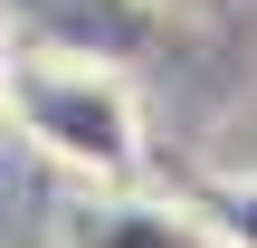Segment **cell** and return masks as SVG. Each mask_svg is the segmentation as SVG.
I'll use <instances>...</instances> for the list:
<instances>
[{
    "label": "cell",
    "mask_w": 257,
    "mask_h": 248,
    "mask_svg": "<svg viewBox=\"0 0 257 248\" xmlns=\"http://www.w3.org/2000/svg\"><path fill=\"white\" fill-rule=\"evenodd\" d=\"M181 201L210 220V239H219V248H257V172H229V182H191Z\"/></svg>",
    "instance_id": "cell-4"
},
{
    "label": "cell",
    "mask_w": 257,
    "mask_h": 248,
    "mask_svg": "<svg viewBox=\"0 0 257 248\" xmlns=\"http://www.w3.org/2000/svg\"><path fill=\"white\" fill-rule=\"evenodd\" d=\"M0 86H10V48H0Z\"/></svg>",
    "instance_id": "cell-5"
},
{
    "label": "cell",
    "mask_w": 257,
    "mask_h": 248,
    "mask_svg": "<svg viewBox=\"0 0 257 248\" xmlns=\"http://www.w3.org/2000/svg\"><path fill=\"white\" fill-rule=\"evenodd\" d=\"M0 48H67V57H105V67H153V57H191L200 29L162 0H10Z\"/></svg>",
    "instance_id": "cell-2"
},
{
    "label": "cell",
    "mask_w": 257,
    "mask_h": 248,
    "mask_svg": "<svg viewBox=\"0 0 257 248\" xmlns=\"http://www.w3.org/2000/svg\"><path fill=\"white\" fill-rule=\"evenodd\" d=\"M67 248H219L210 220L172 191H134V182H105L67 210Z\"/></svg>",
    "instance_id": "cell-3"
},
{
    "label": "cell",
    "mask_w": 257,
    "mask_h": 248,
    "mask_svg": "<svg viewBox=\"0 0 257 248\" xmlns=\"http://www.w3.org/2000/svg\"><path fill=\"white\" fill-rule=\"evenodd\" d=\"M0 124H19V134H29L57 172H76L86 191H105V182H134V172H143V105H134L124 67H105V57L10 48Z\"/></svg>",
    "instance_id": "cell-1"
}]
</instances>
